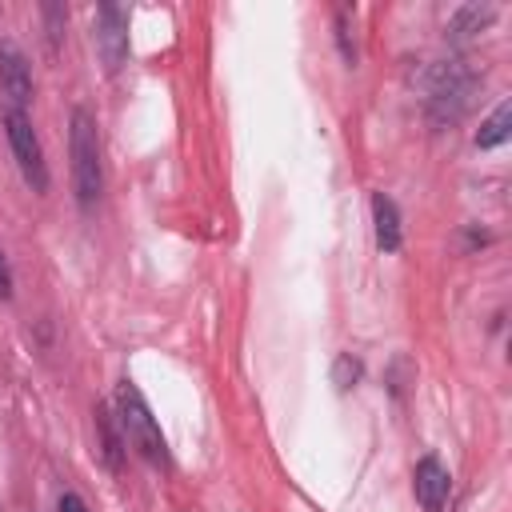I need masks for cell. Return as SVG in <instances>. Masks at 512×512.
<instances>
[{
    "label": "cell",
    "instance_id": "cell-1",
    "mask_svg": "<svg viewBox=\"0 0 512 512\" xmlns=\"http://www.w3.org/2000/svg\"><path fill=\"white\" fill-rule=\"evenodd\" d=\"M116 412H120L116 424H120V432H124V444H132L148 464H164V460H168L164 432H160L152 408L144 404V396H140V388H136L132 380H124V384L116 388Z\"/></svg>",
    "mask_w": 512,
    "mask_h": 512
},
{
    "label": "cell",
    "instance_id": "cell-2",
    "mask_svg": "<svg viewBox=\"0 0 512 512\" xmlns=\"http://www.w3.org/2000/svg\"><path fill=\"white\" fill-rule=\"evenodd\" d=\"M72 184L80 208H92L104 192V168H100V140H96V120L76 108L72 112Z\"/></svg>",
    "mask_w": 512,
    "mask_h": 512
},
{
    "label": "cell",
    "instance_id": "cell-9",
    "mask_svg": "<svg viewBox=\"0 0 512 512\" xmlns=\"http://www.w3.org/2000/svg\"><path fill=\"white\" fill-rule=\"evenodd\" d=\"M372 224H376V244L384 252H396L400 240H404V232H400V212H396V204L384 192L372 196Z\"/></svg>",
    "mask_w": 512,
    "mask_h": 512
},
{
    "label": "cell",
    "instance_id": "cell-8",
    "mask_svg": "<svg viewBox=\"0 0 512 512\" xmlns=\"http://www.w3.org/2000/svg\"><path fill=\"white\" fill-rule=\"evenodd\" d=\"M496 20V8L492 4H460L456 12H452V20H448V40H472L476 32H484L488 24Z\"/></svg>",
    "mask_w": 512,
    "mask_h": 512
},
{
    "label": "cell",
    "instance_id": "cell-7",
    "mask_svg": "<svg viewBox=\"0 0 512 512\" xmlns=\"http://www.w3.org/2000/svg\"><path fill=\"white\" fill-rule=\"evenodd\" d=\"M412 484H416V500H420V508H424V512H444L452 480H448V468H444L436 456H424V460L416 464Z\"/></svg>",
    "mask_w": 512,
    "mask_h": 512
},
{
    "label": "cell",
    "instance_id": "cell-13",
    "mask_svg": "<svg viewBox=\"0 0 512 512\" xmlns=\"http://www.w3.org/2000/svg\"><path fill=\"white\" fill-rule=\"evenodd\" d=\"M8 296H12V268H8V260L0 252V300H8Z\"/></svg>",
    "mask_w": 512,
    "mask_h": 512
},
{
    "label": "cell",
    "instance_id": "cell-14",
    "mask_svg": "<svg viewBox=\"0 0 512 512\" xmlns=\"http://www.w3.org/2000/svg\"><path fill=\"white\" fill-rule=\"evenodd\" d=\"M56 512H88V508H84V500H80L76 492H64L60 504H56Z\"/></svg>",
    "mask_w": 512,
    "mask_h": 512
},
{
    "label": "cell",
    "instance_id": "cell-12",
    "mask_svg": "<svg viewBox=\"0 0 512 512\" xmlns=\"http://www.w3.org/2000/svg\"><path fill=\"white\" fill-rule=\"evenodd\" d=\"M332 380H336V388H352V384L360 380V360H352L348 352H344V356H336V368H332Z\"/></svg>",
    "mask_w": 512,
    "mask_h": 512
},
{
    "label": "cell",
    "instance_id": "cell-11",
    "mask_svg": "<svg viewBox=\"0 0 512 512\" xmlns=\"http://www.w3.org/2000/svg\"><path fill=\"white\" fill-rule=\"evenodd\" d=\"M508 124H512V104L500 100L496 112L480 124V132H476V148H496V144H504V140H508Z\"/></svg>",
    "mask_w": 512,
    "mask_h": 512
},
{
    "label": "cell",
    "instance_id": "cell-6",
    "mask_svg": "<svg viewBox=\"0 0 512 512\" xmlns=\"http://www.w3.org/2000/svg\"><path fill=\"white\" fill-rule=\"evenodd\" d=\"M96 48H100L108 72H116L128 56V24H124V12L116 4L96 8Z\"/></svg>",
    "mask_w": 512,
    "mask_h": 512
},
{
    "label": "cell",
    "instance_id": "cell-3",
    "mask_svg": "<svg viewBox=\"0 0 512 512\" xmlns=\"http://www.w3.org/2000/svg\"><path fill=\"white\" fill-rule=\"evenodd\" d=\"M476 88V76L464 68V64H440L432 72V84H428V112L436 124H452L464 108H468V96Z\"/></svg>",
    "mask_w": 512,
    "mask_h": 512
},
{
    "label": "cell",
    "instance_id": "cell-10",
    "mask_svg": "<svg viewBox=\"0 0 512 512\" xmlns=\"http://www.w3.org/2000/svg\"><path fill=\"white\" fill-rule=\"evenodd\" d=\"M96 432H100V452H104V464L112 468V472H120V460H124V432H116V424H112V416L104 412V408H96Z\"/></svg>",
    "mask_w": 512,
    "mask_h": 512
},
{
    "label": "cell",
    "instance_id": "cell-4",
    "mask_svg": "<svg viewBox=\"0 0 512 512\" xmlns=\"http://www.w3.org/2000/svg\"><path fill=\"white\" fill-rule=\"evenodd\" d=\"M4 128H8V144H12V156L24 172V180L44 192L48 188V164H44V148H40V136L32 128V120L24 112H4Z\"/></svg>",
    "mask_w": 512,
    "mask_h": 512
},
{
    "label": "cell",
    "instance_id": "cell-5",
    "mask_svg": "<svg viewBox=\"0 0 512 512\" xmlns=\"http://www.w3.org/2000/svg\"><path fill=\"white\" fill-rule=\"evenodd\" d=\"M0 100L4 112H24L32 100V68L12 40H0Z\"/></svg>",
    "mask_w": 512,
    "mask_h": 512
}]
</instances>
